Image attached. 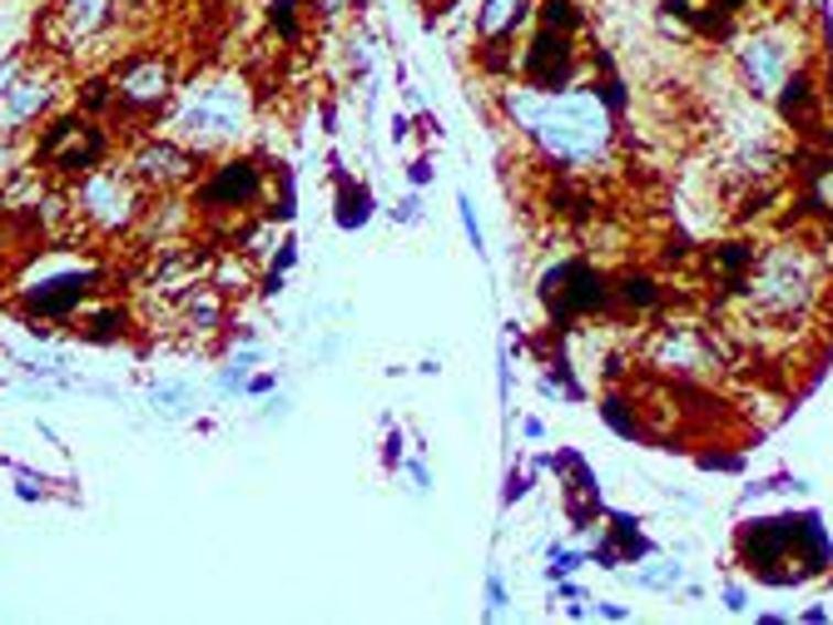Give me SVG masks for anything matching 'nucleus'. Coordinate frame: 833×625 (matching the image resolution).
I'll return each mask as SVG.
<instances>
[{
	"label": "nucleus",
	"instance_id": "nucleus-1",
	"mask_svg": "<svg viewBox=\"0 0 833 625\" xmlns=\"http://www.w3.org/2000/svg\"><path fill=\"white\" fill-rule=\"evenodd\" d=\"M501 109L555 169H591L610 149V109L595 89H531L511 79Z\"/></svg>",
	"mask_w": 833,
	"mask_h": 625
},
{
	"label": "nucleus",
	"instance_id": "nucleus-2",
	"mask_svg": "<svg viewBox=\"0 0 833 625\" xmlns=\"http://www.w3.org/2000/svg\"><path fill=\"white\" fill-rule=\"evenodd\" d=\"M248 119H253V95L244 79L234 75H204L194 85H184L169 99L164 134L188 144L198 159L204 154H228L234 144H244Z\"/></svg>",
	"mask_w": 833,
	"mask_h": 625
},
{
	"label": "nucleus",
	"instance_id": "nucleus-3",
	"mask_svg": "<svg viewBox=\"0 0 833 625\" xmlns=\"http://www.w3.org/2000/svg\"><path fill=\"white\" fill-rule=\"evenodd\" d=\"M823 288V263L803 244H779L769 254H754V268L744 278V308L764 327H789L793 317H809L813 298Z\"/></svg>",
	"mask_w": 833,
	"mask_h": 625
},
{
	"label": "nucleus",
	"instance_id": "nucleus-4",
	"mask_svg": "<svg viewBox=\"0 0 833 625\" xmlns=\"http://www.w3.org/2000/svg\"><path fill=\"white\" fill-rule=\"evenodd\" d=\"M819 516H779V521H754L739 531V556L759 581H803L829 565Z\"/></svg>",
	"mask_w": 833,
	"mask_h": 625
},
{
	"label": "nucleus",
	"instance_id": "nucleus-5",
	"mask_svg": "<svg viewBox=\"0 0 833 625\" xmlns=\"http://www.w3.org/2000/svg\"><path fill=\"white\" fill-rule=\"evenodd\" d=\"M75 214L85 218V228H99V234H129V228L144 218L149 208V188L119 169H89V174L75 179V194H69Z\"/></svg>",
	"mask_w": 833,
	"mask_h": 625
},
{
	"label": "nucleus",
	"instance_id": "nucleus-6",
	"mask_svg": "<svg viewBox=\"0 0 833 625\" xmlns=\"http://www.w3.org/2000/svg\"><path fill=\"white\" fill-rule=\"evenodd\" d=\"M105 154H109V134L99 125H89L85 115H50L45 125H40V139H35L40 174L79 179L105 164Z\"/></svg>",
	"mask_w": 833,
	"mask_h": 625
},
{
	"label": "nucleus",
	"instance_id": "nucleus-7",
	"mask_svg": "<svg viewBox=\"0 0 833 625\" xmlns=\"http://www.w3.org/2000/svg\"><path fill=\"white\" fill-rule=\"evenodd\" d=\"M263 179L268 164L248 154H224L218 164L198 169L194 179V208L208 218H228V214H258V198H263Z\"/></svg>",
	"mask_w": 833,
	"mask_h": 625
},
{
	"label": "nucleus",
	"instance_id": "nucleus-8",
	"mask_svg": "<svg viewBox=\"0 0 833 625\" xmlns=\"http://www.w3.org/2000/svg\"><path fill=\"white\" fill-rule=\"evenodd\" d=\"M60 89H65V75L50 60H30V65L15 60L6 89H0V134L15 139L40 129V119H50V109L60 105Z\"/></svg>",
	"mask_w": 833,
	"mask_h": 625
},
{
	"label": "nucleus",
	"instance_id": "nucleus-9",
	"mask_svg": "<svg viewBox=\"0 0 833 625\" xmlns=\"http://www.w3.org/2000/svg\"><path fill=\"white\" fill-rule=\"evenodd\" d=\"M581 75V45L575 35L536 25V35H526L516 45V79L531 89H571Z\"/></svg>",
	"mask_w": 833,
	"mask_h": 625
},
{
	"label": "nucleus",
	"instance_id": "nucleus-10",
	"mask_svg": "<svg viewBox=\"0 0 833 625\" xmlns=\"http://www.w3.org/2000/svg\"><path fill=\"white\" fill-rule=\"evenodd\" d=\"M541 303L555 313V323H575V317H591L601 308H610V283L595 273L591 263H555L551 273L541 278Z\"/></svg>",
	"mask_w": 833,
	"mask_h": 625
},
{
	"label": "nucleus",
	"instance_id": "nucleus-11",
	"mask_svg": "<svg viewBox=\"0 0 833 625\" xmlns=\"http://www.w3.org/2000/svg\"><path fill=\"white\" fill-rule=\"evenodd\" d=\"M125 169L149 194H178V188H188L198 179V154L188 144H178V139L159 134V139H139V144L129 149Z\"/></svg>",
	"mask_w": 833,
	"mask_h": 625
},
{
	"label": "nucleus",
	"instance_id": "nucleus-12",
	"mask_svg": "<svg viewBox=\"0 0 833 625\" xmlns=\"http://www.w3.org/2000/svg\"><path fill=\"white\" fill-rule=\"evenodd\" d=\"M174 65L164 55H134L125 69L115 75V95H119V119H149L159 109H169L174 99Z\"/></svg>",
	"mask_w": 833,
	"mask_h": 625
},
{
	"label": "nucleus",
	"instance_id": "nucleus-13",
	"mask_svg": "<svg viewBox=\"0 0 833 625\" xmlns=\"http://www.w3.org/2000/svg\"><path fill=\"white\" fill-rule=\"evenodd\" d=\"M793 69H799V45H793L789 30H759L739 45V75L754 95L774 99L789 85Z\"/></svg>",
	"mask_w": 833,
	"mask_h": 625
},
{
	"label": "nucleus",
	"instance_id": "nucleus-14",
	"mask_svg": "<svg viewBox=\"0 0 833 625\" xmlns=\"http://www.w3.org/2000/svg\"><path fill=\"white\" fill-rule=\"evenodd\" d=\"M650 367H664L684 382H704L720 373V353L694 323H670L660 337H650Z\"/></svg>",
	"mask_w": 833,
	"mask_h": 625
},
{
	"label": "nucleus",
	"instance_id": "nucleus-15",
	"mask_svg": "<svg viewBox=\"0 0 833 625\" xmlns=\"http://www.w3.org/2000/svg\"><path fill=\"white\" fill-rule=\"evenodd\" d=\"M536 0H482L476 6V45H511L531 25Z\"/></svg>",
	"mask_w": 833,
	"mask_h": 625
},
{
	"label": "nucleus",
	"instance_id": "nucleus-16",
	"mask_svg": "<svg viewBox=\"0 0 833 625\" xmlns=\"http://www.w3.org/2000/svg\"><path fill=\"white\" fill-rule=\"evenodd\" d=\"M174 317H178V327H184V333H218V327H224V317H228V298L218 293L208 278H198L188 293H178Z\"/></svg>",
	"mask_w": 833,
	"mask_h": 625
},
{
	"label": "nucleus",
	"instance_id": "nucleus-17",
	"mask_svg": "<svg viewBox=\"0 0 833 625\" xmlns=\"http://www.w3.org/2000/svg\"><path fill=\"white\" fill-rule=\"evenodd\" d=\"M75 333L79 337H89V343H115V337H125L129 333V313L119 303H99V308H79L75 317Z\"/></svg>",
	"mask_w": 833,
	"mask_h": 625
},
{
	"label": "nucleus",
	"instance_id": "nucleus-18",
	"mask_svg": "<svg viewBox=\"0 0 833 625\" xmlns=\"http://www.w3.org/2000/svg\"><path fill=\"white\" fill-rule=\"evenodd\" d=\"M337 224L343 228H363L372 218V188L353 174H337V204H333Z\"/></svg>",
	"mask_w": 833,
	"mask_h": 625
},
{
	"label": "nucleus",
	"instance_id": "nucleus-19",
	"mask_svg": "<svg viewBox=\"0 0 833 625\" xmlns=\"http://www.w3.org/2000/svg\"><path fill=\"white\" fill-rule=\"evenodd\" d=\"M268 25L283 35V45H298V35H303V6H298V0H273Z\"/></svg>",
	"mask_w": 833,
	"mask_h": 625
},
{
	"label": "nucleus",
	"instance_id": "nucleus-20",
	"mask_svg": "<svg viewBox=\"0 0 833 625\" xmlns=\"http://www.w3.org/2000/svg\"><path fill=\"white\" fill-rule=\"evenodd\" d=\"M154 407L164 417H188L194 412V387L188 382H164V387H154Z\"/></svg>",
	"mask_w": 833,
	"mask_h": 625
},
{
	"label": "nucleus",
	"instance_id": "nucleus-21",
	"mask_svg": "<svg viewBox=\"0 0 833 625\" xmlns=\"http://www.w3.org/2000/svg\"><path fill=\"white\" fill-rule=\"evenodd\" d=\"M456 208H462V224H466V238H472V248L476 254H486V234H482V218H476V208H472V198H456Z\"/></svg>",
	"mask_w": 833,
	"mask_h": 625
},
{
	"label": "nucleus",
	"instance_id": "nucleus-22",
	"mask_svg": "<svg viewBox=\"0 0 833 625\" xmlns=\"http://www.w3.org/2000/svg\"><path fill=\"white\" fill-rule=\"evenodd\" d=\"M640 581H645V585H674V581H680V565H674V561H664V565H650V571H645Z\"/></svg>",
	"mask_w": 833,
	"mask_h": 625
},
{
	"label": "nucleus",
	"instance_id": "nucleus-23",
	"mask_svg": "<svg viewBox=\"0 0 833 625\" xmlns=\"http://www.w3.org/2000/svg\"><path fill=\"white\" fill-rule=\"evenodd\" d=\"M486 601H491V605H486V611H506V585H501V575H491V581H486Z\"/></svg>",
	"mask_w": 833,
	"mask_h": 625
},
{
	"label": "nucleus",
	"instance_id": "nucleus-24",
	"mask_svg": "<svg viewBox=\"0 0 833 625\" xmlns=\"http://www.w3.org/2000/svg\"><path fill=\"white\" fill-rule=\"evenodd\" d=\"M407 476H412L416 492H432V472H426V462H407Z\"/></svg>",
	"mask_w": 833,
	"mask_h": 625
},
{
	"label": "nucleus",
	"instance_id": "nucleus-25",
	"mask_svg": "<svg viewBox=\"0 0 833 625\" xmlns=\"http://www.w3.org/2000/svg\"><path fill=\"white\" fill-rule=\"evenodd\" d=\"M10 169H15V144L10 134H0V179H10Z\"/></svg>",
	"mask_w": 833,
	"mask_h": 625
},
{
	"label": "nucleus",
	"instance_id": "nucleus-26",
	"mask_svg": "<svg viewBox=\"0 0 833 625\" xmlns=\"http://www.w3.org/2000/svg\"><path fill=\"white\" fill-rule=\"evenodd\" d=\"M407 174H412V184H426V179H432V169H426V159H416V164L407 169Z\"/></svg>",
	"mask_w": 833,
	"mask_h": 625
},
{
	"label": "nucleus",
	"instance_id": "nucleus-27",
	"mask_svg": "<svg viewBox=\"0 0 833 625\" xmlns=\"http://www.w3.org/2000/svg\"><path fill=\"white\" fill-rule=\"evenodd\" d=\"M288 412V397H273V402L263 407V417H283Z\"/></svg>",
	"mask_w": 833,
	"mask_h": 625
},
{
	"label": "nucleus",
	"instance_id": "nucleus-28",
	"mask_svg": "<svg viewBox=\"0 0 833 625\" xmlns=\"http://www.w3.org/2000/svg\"><path fill=\"white\" fill-rule=\"evenodd\" d=\"M724 601H729V611H739V605H744V591H739V585H729V591H724Z\"/></svg>",
	"mask_w": 833,
	"mask_h": 625
},
{
	"label": "nucleus",
	"instance_id": "nucleus-29",
	"mask_svg": "<svg viewBox=\"0 0 833 625\" xmlns=\"http://www.w3.org/2000/svg\"><path fill=\"white\" fill-rule=\"evenodd\" d=\"M10 69H15V55H6V60H0V89H6V79H10Z\"/></svg>",
	"mask_w": 833,
	"mask_h": 625
}]
</instances>
